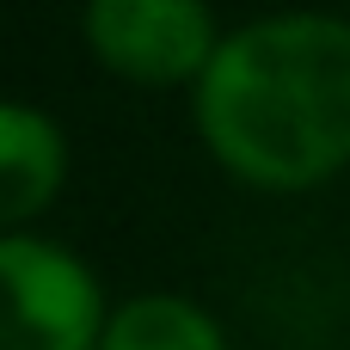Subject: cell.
<instances>
[{
    "label": "cell",
    "mask_w": 350,
    "mask_h": 350,
    "mask_svg": "<svg viewBox=\"0 0 350 350\" xmlns=\"http://www.w3.org/2000/svg\"><path fill=\"white\" fill-rule=\"evenodd\" d=\"M80 37L135 86H197L228 31L197 0H92L80 12Z\"/></svg>",
    "instance_id": "3"
},
{
    "label": "cell",
    "mask_w": 350,
    "mask_h": 350,
    "mask_svg": "<svg viewBox=\"0 0 350 350\" xmlns=\"http://www.w3.org/2000/svg\"><path fill=\"white\" fill-rule=\"evenodd\" d=\"M98 271L43 234H0V350H98Z\"/></svg>",
    "instance_id": "2"
},
{
    "label": "cell",
    "mask_w": 350,
    "mask_h": 350,
    "mask_svg": "<svg viewBox=\"0 0 350 350\" xmlns=\"http://www.w3.org/2000/svg\"><path fill=\"white\" fill-rule=\"evenodd\" d=\"M209 160L252 191H320L350 166V18L271 12L221 37L191 86Z\"/></svg>",
    "instance_id": "1"
},
{
    "label": "cell",
    "mask_w": 350,
    "mask_h": 350,
    "mask_svg": "<svg viewBox=\"0 0 350 350\" xmlns=\"http://www.w3.org/2000/svg\"><path fill=\"white\" fill-rule=\"evenodd\" d=\"M68 185V135L49 111L0 98V234H25Z\"/></svg>",
    "instance_id": "4"
},
{
    "label": "cell",
    "mask_w": 350,
    "mask_h": 350,
    "mask_svg": "<svg viewBox=\"0 0 350 350\" xmlns=\"http://www.w3.org/2000/svg\"><path fill=\"white\" fill-rule=\"evenodd\" d=\"M98 350H234V345L203 301L172 295V289H148V295H129L111 308Z\"/></svg>",
    "instance_id": "5"
}]
</instances>
